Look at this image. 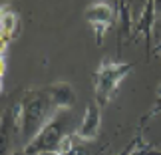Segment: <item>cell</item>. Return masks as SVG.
Listing matches in <instances>:
<instances>
[{
	"label": "cell",
	"instance_id": "obj_1",
	"mask_svg": "<svg viewBox=\"0 0 161 155\" xmlns=\"http://www.w3.org/2000/svg\"><path fill=\"white\" fill-rule=\"evenodd\" d=\"M54 103L46 90H26L20 100V137L24 145L34 139L42 125L52 117Z\"/></svg>",
	"mask_w": 161,
	"mask_h": 155
},
{
	"label": "cell",
	"instance_id": "obj_2",
	"mask_svg": "<svg viewBox=\"0 0 161 155\" xmlns=\"http://www.w3.org/2000/svg\"><path fill=\"white\" fill-rule=\"evenodd\" d=\"M133 68H135V64H127V62H119V60H109V58L100 62V66L94 72V78H92L96 102L100 108H106L114 100L121 80H125V76Z\"/></svg>",
	"mask_w": 161,
	"mask_h": 155
},
{
	"label": "cell",
	"instance_id": "obj_3",
	"mask_svg": "<svg viewBox=\"0 0 161 155\" xmlns=\"http://www.w3.org/2000/svg\"><path fill=\"white\" fill-rule=\"evenodd\" d=\"M72 117L66 109H58L56 113H52V117L48 119L42 129L34 135L32 141H28L22 147L26 155H40L44 151H58L62 141L68 137V125H70Z\"/></svg>",
	"mask_w": 161,
	"mask_h": 155
},
{
	"label": "cell",
	"instance_id": "obj_4",
	"mask_svg": "<svg viewBox=\"0 0 161 155\" xmlns=\"http://www.w3.org/2000/svg\"><path fill=\"white\" fill-rule=\"evenodd\" d=\"M84 18H86V22L92 26V30L96 32L97 46H102L106 34L111 30V26H114V22H115V8L109 2H103V0H100V2H92L88 8H86Z\"/></svg>",
	"mask_w": 161,
	"mask_h": 155
},
{
	"label": "cell",
	"instance_id": "obj_5",
	"mask_svg": "<svg viewBox=\"0 0 161 155\" xmlns=\"http://www.w3.org/2000/svg\"><path fill=\"white\" fill-rule=\"evenodd\" d=\"M16 135H20V102L12 103L0 117V155L10 151Z\"/></svg>",
	"mask_w": 161,
	"mask_h": 155
},
{
	"label": "cell",
	"instance_id": "obj_6",
	"mask_svg": "<svg viewBox=\"0 0 161 155\" xmlns=\"http://www.w3.org/2000/svg\"><path fill=\"white\" fill-rule=\"evenodd\" d=\"M100 129H102V108L97 105V102H90L86 105L82 123L76 129V137L80 141L96 139L100 135Z\"/></svg>",
	"mask_w": 161,
	"mask_h": 155
},
{
	"label": "cell",
	"instance_id": "obj_7",
	"mask_svg": "<svg viewBox=\"0 0 161 155\" xmlns=\"http://www.w3.org/2000/svg\"><path fill=\"white\" fill-rule=\"evenodd\" d=\"M44 90L48 91L56 109H70L76 103V91H74L72 84L68 82H54Z\"/></svg>",
	"mask_w": 161,
	"mask_h": 155
},
{
	"label": "cell",
	"instance_id": "obj_8",
	"mask_svg": "<svg viewBox=\"0 0 161 155\" xmlns=\"http://www.w3.org/2000/svg\"><path fill=\"white\" fill-rule=\"evenodd\" d=\"M115 22H117V54L121 52L125 40L131 38L133 32V24H131V10L125 0H117V12H115Z\"/></svg>",
	"mask_w": 161,
	"mask_h": 155
},
{
	"label": "cell",
	"instance_id": "obj_9",
	"mask_svg": "<svg viewBox=\"0 0 161 155\" xmlns=\"http://www.w3.org/2000/svg\"><path fill=\"white\" fill-rule=\"evenodd\" d=\"M155 18H157V10H155V0H145L143 4V10H141V16L137 24H135V34H141L145 36V46H147V52H149V44H151V32H153V24H155Z\"/></svg>",
	"mask_w": 161,
	"mask_h": 155
},
{
	"label": "cell",
	"instance_id": "obj_10",
	"mask_svg": "<svg viewBox=\"0 0 161 155\" xmlns=\"http://www.w3.org/2000/svg\"><path fill=\"white\" fill-rule=\"evenodd\" d=\"M16 30H18V18H16V14L12 10H8L4 14L2 22H0V34H4L6 38L12 40V36L16 34Z\"/></svg>",
	"mask_w": 161,
	"mask_h": 155
},
{
	"label": "cell",
	"instance_id": "obj_11",
	"mask_svg": "<svg viewBox=\"0 0 161 155\" xmlns=\"http://www.w3.org/2000/svg\"><path fill=\"white\" fill-rule=\"evenodd\" d=\"M131 155H161V149L153 147L151 143H141V139H139V143H137V147L133 149Z\"/></svg>",
	"mask_w": 161,
	"mask_h": 155
},
{
	"label": "cell",
	"instance_id": "obj_12",
	"mask_svg": "<svg viewBox=\"0 0 161 155\" xmlns=\"http://www.w3.org/2000/svg\"><path fill=\"white\" fill-rule=\"evenodd\" d=\"M139 135H137V137H135L133 141H131V143H129V145H125V147H123V149L119 151V153H117V155H131L133 153V149H135V147H137V143H139Z\"/></svg>",
	"mask_w": 161,
	"mask_h": 155
},
{
	"label": "cell",
	"instance_id": "obj_13",
	"mask_svg": "<svg viewBox=\"0 0 161 155\" xmlns=\"http://www.w3.org/2000/svg\"><path fill=\"white\" fill-rule=\"evenodd\" d=\"M8 42H10V38H6L4 34H0V58H2V54H4V50H6V46H8Z\"/></svg>",
	"mask_w": 161,
	"mask_h": 155
},
{
	"label": "cell",
	"instance_id": "obj_14",
	"mask_svg": "<svg viewBox=\"0 0 161 155\" xmlns=\"http://www.w3.org/2000/svg\"><path fill=\"white\" fill-rule=\"evenodd\" d=\"M4 72H6V60L0 58V78H4Z\"/></svg>",
	"mask_w": 161,
	"mask_h": 155
},
{
	"label": "cell",
	"instance_id": "obj_15",
	"mask_svg": "<svg viewBox=\"0 0 161 155\" xmlns=\"http://www.w3.org/2000/svg\"><path fill=\"white\" fill-rule=\"evenodd\" d=\"M6 12H8V8H4V6H2V8H0V22H2V18H4Z\"/></svg>",
	"mask_w": 161,
	"mask_h": 155
},
{
	"label": "cell",
	"instance_id": "obj_16",
	"mask_svg": "<svg viewBox=\"0 0 161 155\" xmlns=\"http://www.w3.org/2000/svg\"><path fill=\"white\" fill-rule=\"evenodd\" d=\"M155 10H157V14L161 12V0H155Z\"/></svg>",
	"mask_w": 161,
	"mask_h": 155
},
{
	"label": "cell",
	"instance_id": "obj_17",
	"mask_svg": "<svg viewBox=\"0 0 161 155\" xmlns=\"http://www.w3.org/2000/svg\"><path fill=\"white\" fill-rule=\"evenodd\" d=\"M10 155H26V153H24V149H16V151H12Z\"/></svg>",
	"mask_w": 161,
	"mask_h": 155
},
{
	"label": "cell",
	"instance_id": "obj_18",
	"mask_svg": "<svg viewBox=\"0 0 161 155\" xmlns=\"http://www.w3.org/2000/svg\"><path fill=\"white\" fill-rule=\"evenodd\" d=\"M153 52H155V54H161V40H159V44L155 46V50H153Z\"/></svg>",
	"mask_w": 161,
	"mask_h": 155
},
{
	"label": "cell",
	"instance_id": "obj_19",
	"mask_svg": "<svg viewBox=\"0 0 161 155\" xmlns=\"http://www.w3.org/2000/svg\"><path fill=\"white\" fill-rule=\"evenodd\" d=\"M40 155H60L58 151H44V153H40Z\"/></svg>",
	"mask_w": 161,
	"mask_h": 155
},
{
	"label": "cell",
	"instance_id": "obj_20",
	"mask_svg": "<svg viewBox=\"0 0 161 155\" xmlns=\"http://www.w3.org/2000/svg\"><path fill=\"white\" fill-rule=\"evenodd\" d=\"M2 90H4V82H2V78H0V94H2Z\"/></svg>",
	"mask_w": 161,
	"mask_h": 155
}]
</instances>
